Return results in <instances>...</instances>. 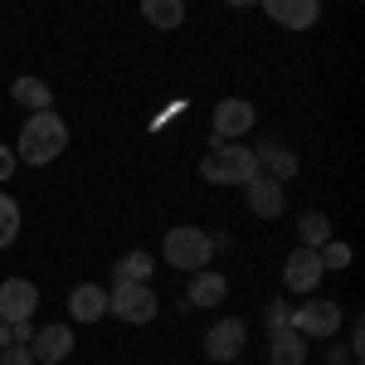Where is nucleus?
I'll return each mask as SVG.
<instances>
[{
  "label": "nucleus",
  "mask_w": 365,
  "mask_h": 365,
  "mask_svg": "<svg viewBox=\"0 0 365 365\" xmlns=\"http://www.w3.org/2000/svg\"><path fill=\"white\" fill-rule=\"evenodd\" d=\"M63 146H68V122L54 113V108H44V113H29L25 127H20V137H15V156L25 161V166H49L63 156Z\"/></svg>",
  "instance_id": "nucleus-1"
},
{
  "label": "nucleus",
  "mask_w": 365,
  "mask_h": 365,
  "mask_svg": "<svg viewBox=\"0 0 365 365\" xmlns=\"http://www.w3.org/2000/svg\"><path fill=\"white\" fill-rule=\"evenodd\" d=\"M200 175L210 185H249L253 175H258V151L239 146V141H215L210 156L200 161Z\"/></svg>",
  "instance_id": "nucleus-2"
},
{
  "label": "nucleus",
  "mask_w": 365,
  "mask_h": 365,
  "mask_svg": "<svg viewBox=\"0 0 365 365\" xmlns=\"http://www.w3.org/2000/svg\"><path fill=\"white\" fill-rule=\"evenodd\" d=\"M215 234H205L195 225H175L166 229V239H161V258H166L175 273H200V268H210V258H215Z\"/></svg>",
  "instance_id": "nucleus-3"
},
{
  "label": "nucleus",
  "mask_w": 365,
  "mask_h": 365,
  "mask_svg": "<svg viewBox=\"0 0 365 365\" xmlns=\"http://www.w3.org/2000/svg\"><path fill=\"white\" fill-rule=\"evenodd\" d=\"M108 312L117 322H127V327H146V322H156L161 297H156L151 282H113L108 287Z\"/></svg>",
  "instance_id": "nucleus-4"
},
{
  "label": "nucleus",
  "mask_w": 365,
  "mask_h": 365,
  "mask_svg": "<svg viewBox=\"0 0 365 365\" xmlns=\"http://www.w3.org/2000/svg\"><path fill=\"white\" fill-rule=\"evenodd\" d=\"M292 331L307 341H336L341 331V302L336 297H312L302 307H292Z\"/></svg>",
  "instance_id": "nucleus-5"
},
{
  "label": "nucleus",
  "mask_w": 365,
  "mask_h": 365,
  "mask_svg": "<svg viewBox=\"0 0 365 365\" xmlns=\"http://www.w3.org/2000/svg\"><path fill=\"white\" fill-rule=\"evenodd\" d=\"M244 346H249V322H244V317H220V322L205 331V356H210L215 365L239 361Z\"/></svg>",
  "instance_id": "nucleus-6"
},
{
  "label": "nucleus",
  "mask_w": 365,
  "mask_h": 365,
  "mask_svg": "<svg viewBox=\"0 0 365 365\" xmlns=\"http://www.w3.org/2000/svg\"><path fill=\"white\" fill-rule=\"evenodd\" d=\"M215 141H239L253 132V122H258V108H253L249 98H220V108H215Z\"/></svg>",
  "instance_id": "nucleus-7"
},
{
  "label": "nucleus",
  "mask_w": 365,
  "mask_h": 365,
  "mask_svg": "<svg viewBox=\"0 0 365 365\" xmlns=\"http://www.w3.org/2000/svg\"><path fill=\"white\" fill-rule=\"evenodd\" d=\"M327 278V268H322V258H317V249H297L287 253V263H282V287L287 292H297V297H307V292H317V282Z\"/></svg>",
  "instance_id": "nucleus-8"
},
{
  "label": "nucleus",
  "mask_w": 365,
  "mask_h": 365,
  "mask_svg": "<svg viewBox=\"0 0 365 365\" xmlns=\"http://www.w3.org/2000/svg\"><path fill=\"white\" fill-rule=\"evenodd\" d=\"M73 346H78V336H73L63 322H54V327H34L29 356H34V365H63L73 356Z\"/></svg>",
  "instance_id": "nucleus-9"
},
{
  "label": "nucleus",
  "mask_w": 365,
  "mask_h": 365,
  "mask_svg": "<svg viewBox=\"0 0 365 365\" xmlns=\"http://www.w3.org/2000/svg\"><path fill=\"white\" fill-rule=\"evenodd\" d=\"M258 5L278 29H292V34H302L322 20V0H258Z\"/></svg>",
  "instance_id": "nucleus-10"
},
{
  "label": "nucleus",
  "mask_w": 365,
  "mask_h": 365,
  "mask_svg": "<svg viewBox=\"0 0 365 365\" xmlns=\"http://www.w3.org/2000/svg\"><path fill=\"white\" fill-rule=\"evenodd\" d=\"M34 312H39V287L29 278L0 282V322H34Z\"/></svg>",
  "instance_id": "nucleus-11"
},
{
  "label": "nucleus",
  "mask_w": 365,
  "mask_h": 365,
  "mask_svg": "<svg viewBox=\"0 0 365 365\" xmlns=\"http://www.w3.org/2000/svg\"><path fill=\"white\" fill-rule=\"evenodd\" d=\"M244 200H249V210L258 220H282V210H287V195H282V180L273 175H253L249 185H239Z\"/></svg>",
  "instance_id": "nucleus-12"
},
{
  "label": "nucleus",
  "mask_w": 365,
  "mask_h": 365,
  "mask_svg": "<svg viewBox=\"0 0 365 365\" xmlns=\"http://www.w3.org/2000/svg\"><path fill=\"white\" fill-rule=\"evenodd\" d=\"M229 297V278L215 273V268H200L190 273V287H185V307H220Z\"/></svg>",
  "instance_id": "nucleus-13"
},
{
  "label": "nucleus",
  "mask_w": 365,
  "mask_h": 365,
  "mask_svg": "<svg viewBox=\"0 0 365 365\" xmlns=\"http://www.w3.org/2000/svg\"><path fill=\"white\" fill-rule=\"evenodd\" d=\"M103 312H108V287L103 282H78L68 292V317L73 322H103Z\"/></svg>",
  "instance_id": "nucleus-14"
},
{
  "label": "nucleus",
  "mask_w": 365,
  "mask_h": 365,
  "mask_svg": "<svg viewBox=\"0 0 365 365\" xmlns=\"http://www.w3.org/2000/svg\"><path fill=\"white\" fill-rule=\"evenodd\" d=\"M268 365H307V336H297L292 327L268 331Z\"/></svg>",
  "instance_id": "nucleus-15"
},
{
  "label": "nucleus",
  "mask_w": 365,
  "mask_h": 365,
  "mask_svg": "<svg viewBox=\"0 0 365 365\" xmlns=\"http://www.w3.org/2000/svg\"><path fill=\"white\" fill-rule=\"evenodd\" d=\"M151 273H156V258L146 249H127L113 263V282H151Z\"/></svg>",
  "instance_id": "nucleus-16"
},
{
  "label": "nucleus",
  "mask_w": 365,
  "mask_h": 365,
  "mask_svg": "<svg viewBox=\"0 0 365 365\" xmlns=\"http://www.w3.org/2000/svg\"><path fill=\"white\" fill-rule=\"evenodd\" d=\"M141 20L151 29H180L185 25V0H141Z\"/></svg>",
  "instance_id": "nucleus-17"
},
{
  "label": "nucleus",
  "mask_w": 365,
  "mask_h": 365,
  "mask_svg": "<svg viewBox=\"0 0 365 365\" xmlns=\"http://www.w3.org/2000/svg\"><path fill=\"white\" fill-rule=\"evenodd\" d=\"M10 98H15L20 108H29V113L54 108V93H49V83H44V78H15V83H10Z\"/></svg>",
  "instance_id": "nucleus-18"
},
{
  "label": "nucleus",
  "mask_w": 365,
  "mask_h": 365,
  "mask_svg": "<svg viewBox=\"0 0 365 365\" xmlns=\"http://www.w3.org/2000/svg\"><path fill=\"white\" fill-rule=\"evenodd\" d=\"M258 175H273V180L297 175V151H287V146H258Z\"/></svg>",
  "instance_id": "nucleus-19"
},
{
  "label": "nucleus",
  "mask_w": 365,
  "mask_h": 365,
  "mask_svg": "<svg viewBox=\"0 0 365 365\" xmlns=\"http://www.w3.org/2000/svg\"><path fill=\"white\" fill-rule=\"evenodd\" d=\"M327 239H331V220H327L322 210H302V215H297V244H302V249H322Z\"/></svg>",
  "instance_id": "nucleus-20"
},
{
  "label": "nucleus",
  "mask_w": 365,
  "mask_h": 365,
  "mask_svg": "<svg viewBox=\"0 0 365 365\" xmlns=\"http://www.w3.org/2000/svg\"><path fill=\"white\" fill-rule=\"evenodd\" d=\"M20 220H25V215H20V205L0 190V249H10V244L20 239Z\"/></svg>",
  "instance_id": "nucleus-21"
},
{
  "label": "nucleus",
  "mask_w": 365,
  "mask_h": 365,
  "mask_svg": "<svg viewBox=\"0 0 365 365\" xmlns=\"http://www.w3.org/2000/svg\"><path fill=\"white\" fill-rule=\"evenodd\" d=\"M317 258H322V268H327V273H341V268L351 263V249H346L341 239H327V244L317 249Z\"/></svg>",
  "instance_id": "nucleus-22"
},
{
  "label": "nucleus",
  "mask_w": 365,
  "mask_h": 365,
  "mask_svg": "<svg viewBox=\"0 0 365 365\" xmlns=\"http://www.w3.org/2000/svg\"><path fill=\"white\" fill-rule=\"evenodd\" d=\"M263 322H268V331H278V327H292V302H268Z\"/></svg>",
  "instance_id": "nucleus-23"
},
{
  "label": "nucleus",
  "mask_w": 365,
  "mask_h": 365,
  "mask_svg": "<svg viewBox=\"0 0 365 365\" xmlns=\"http://www.w3.org/2000/svg\"><path fill=\"white\" fill-rule=\"evenodd\" d=\"M0 365H34V356H29L25 341H10V346L0 351Z\"/></svg>",
  "instance_id": "nucleus-24"
},
{
  "label": "nucleus",
  "mask_w": 365,
  "mask_h": 365,
  "mask_svg": "<svg viewBox=\"0 0 365 365\" xmlns=\"http://www.w3.org/2000/svg\"><path fill=\"white\" fill-rule=\"evenodd\" d=\"M15 170H20V156H15V146H0V185H5Z\"/></svg>",
  "instance_id": "nucleus-25"
},
{
  "label": "nucleus",
  "mask_w": 365,
  "mask_h": 365,
  "mask_svg": "<svg viewBox=\"0 0 365 365\" xmlns=\"http://www.w3.org/2000/svg\"><path fill=\"white\" fill-rule=\"evenodd\" d=\"M10 341H15V336H10V322H0V351H5Z\"/></svg>",
  "instance_id": "nucleus-26"
},
{
  "label": "nucleus",
  "mask_w": 365,
  "mask_h": 365,
  "mask_svg": "<svg viewBox=\"0 0 365 365\" xmlns=\"http://www.w3.org/2000/svg\"><path fill=\"white\" fill-rule=\"evenodd\" d=\"M225 5H234V10H249V5H258V0H225Z\"/></svg>",
  "instance_id": "nucleus-27"
},
{
  "label": "nucleus",
  "mask_w": 365,
  "mask_h": 365,
  "mask_svg": "<svg viewBox=\"0 0 365 365\" xmlns=\"http://www.w3.org/2000/svg\"><path fill=\"white\" fill-rule=\"evenodd\" d=\"M351 365H361V361H351Z\"/></svg>",
  "instance_id": "nucleus-28"
}]
</instances>
